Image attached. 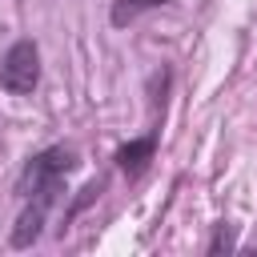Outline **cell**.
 <instances>
[{
    "label": "cell",
    "instance_id": "obj_3",
    "mask_svg": "<svg viewBox=\"0 0 257 257\" xmlns=\"http://www.w3.org/2000/svg\"><path fill=\"white\" fill-rule=\"evenodd\" d=\"M153 157H157V133L133 137V141H124V145L112 153V161H116V169H120L124 177H141V173L149 169Z\"/></svg>",
    "mask_w": 257,
    "mask_h": 257
},
{
    "label": "cell",
    "instance_id": "obj_5",
    "mask_svg": "<svg viewBox=\"0 0 257 257\" xmlns=\"http://www.w3.org/2000/svg\"><path fill=\"white\" fill-rule=\"evenodd\" d=\"M165 4H173V0H112V4H108V24H112V28H128L141 12L165 8Z\"/></svg>",
    "mask_w": 257,
    "mask_h": 257
},
{
    "label": "cell",
    "instance_id": "obj_1",
    "mask_svg": "<svg viewBox=\"0 0 257 257\" xmlns=\"http://www.w3.org/2000/svg\"><path fill=\"white\" fill-rule=\"evenodd\" d=\"M80 169V153L72 145H48L40 153H32L16 177V197L20 201H36L44 209H52L64 193V177Z\"/></svg>",
    "mask_w": 257,
    "mask_h": 257
},
{
    "label": "cell",
    "instance_id": "obj_7",
    "mask_svg": "<svg viewBox=\"0 0 257 257\" xmlns=\"http://www.w3.org/2000/svg\"><path fill=\"white\" fill-rule=\"evenodd\" d=\"M233 245H237L233 225H217V233H213V241H209V253H221V249H233Z\"/></svg>",
    "mask_w": 257,
    "mask_h": 257
},
{
    "label": "cell",
    "instance_id": "obj_4",
    "mask_svg": "<svg viewBox=\"0 0 257 257\" xmlns=\"http://www.w3.org/2000/svg\"><path fill=\"white\" fill-rule=\"evenodd\" d=\"M48 213H52V209H44V205H36V201H24V209H20V217H16L12 233H8V245H12V249H32V245L40 241V233H44Z\"/></svg>",
    "mask_w": 257,
    "mask_h": 257
},
{
    "label": "cell",
    "instance_id": "obj_6",
    "mask_svg": "<svg viewBox=\"0 0 257 257\" xmlns=\"http://www.w3.org/2000/svg\"><path fill=\"white\" fill-rule=\"evenodd\" d=\"M100 193H104V185H100V181H92V185H84V189H80V197H72V205H68V213H64V221H72L76 213H84V209H88V205H92V201H96Z\"/></svg>",
    "mask_w": 257,
    "mask_h": 257
},
{
    "label": "cell",
    "instance_id": "obj_2",
    "mask_svg": "<svg viewBox=\"0 0 257 257\" xmlns=\"http://www.w3.org/2000/svg\"><path fill=\"white\" fill-rule=\"evenodd\" d=\"M40 84V44L36 40H16L0 56V88L12 96H28Z\"/></svg>",
    "mask_w": 257,
    "mask_h": 257
}]
</instances>
